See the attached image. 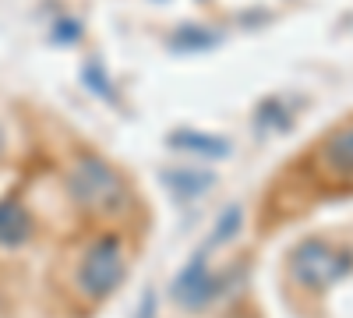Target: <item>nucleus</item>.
Instances as JSON below:
<instances>
[{
    "label": "nucleus",
    "mask_w": 353,
    "mask_h": 318,
    "mask_svg": "<svg viewBox=\"0 0 353 318\" xmlns=\"http://www.w3.org/2000/svg\"><path fill=\"white\" fill-rule=\"evenodd\" d=\"M68 195L74 198L78 209L96 212V216L124 212L128 201H131L124 177L106 159H99V156H81L71 166V173H68Z\"/></svg>",
    "instance_id": "f257e3e1"
},
{
    "label": "nucleus",
    "mask_w": 353,
    "mask_h": 318,
    "mask_svg": "<svg viewBox=\"0 0 353 318\" xmlns=\"http://www.w3.org/2000/svg\"><path fill=\"white\" fill-rule=\"evenodd\" d=\"M353 272V251L329 241H304L290 251V276L304 290H329L332 283Z\"/></svg>",
    "instance_id": "f03ea898"
},
{
    "label": "nucleus",
    "mask_w": 353,
    "mask_h": 318,
    "mask_svg": "<svg viewBox=\"0 0 353 318\" xmlns=\"http://www.w3.org/2000/svg\"><path fill=\"white\" fill-rule=\"evenodd\" d=\"M124 276H128V266H124L121 241H117V237H99L92 248L85 251V258H81L78 286L92 301H103V297H110L117 286L124 283Z\"/></svg>",
    "instance_id": "7ed1b4c3"
},
{
    "label": "nucleus",
    "mask_w": 353,
    "mask_h": 318,
    "mask_svg": "<svg viewBox=\"0 0 353 318\" xmlns=\"http://www.w3.org/2000/svg\"><path fill=\"white\" fill-rule=\"evenodd\" d=\"M205 258H209V251L201 248L191 262L181 269V276L173 279V297L181 301L188 311H198V308H205V304H212V301L219 297V290H226V276L209 272Z\"/></svg>",
    "instance_id": "20e7f679"
},
{
    "label": "nucleus",
    "mask_w": 353,
    "mask_h": 318,
    "mask_svg": "<svg viewBox=\"0 0 353 318\" xmlns=\"http://www.w3.org/2000/svg\"><path fill=\"white\" fill-rule=\"evenodd\" d=\"M28 234H32L28 209L18 198H4L0 201V248H18V244H25Z\"/></svg>",
    "instance_id": "39448f33"
},
{
    "label": "nucleus",
    "mask_w": 353,
    "mask_h": 318,
    "mask_svg": "<svg viewBox=\"0 0 353 318\" xmlns=\"http://www.w3.org/2000/svg\"><path fill=\"white\" fill-rule=\"evenodd\" d=\"M170 146L181 149V152H191V156H201V159H223V156H230V141L226 138L205 135V131H188V128L170 135Z\"/></svg>",
    "instance_id": "423d86ee"
},
{
    "label": "nucleus",
    "mask_w": 353,
    "mask_h": 318,
    "mask_svg": "<svg viewBox=\"0 0 353 318\" xmlns=\"http://www.w3.org/2000/svg\"><path fill=\"white\" fill-rule=\"evenodd\" d=\"M321 163L332 173H339V177H353V124L332 131L321 141Z\"/></svg>",
    "instance_id": "0eeeda50"
},
{
    "label": "nucleus",
    "mask_w": 353,
    "mask_h": 318,
    "mask_svg": "<svg viewBox=\"0 0 353 318\" xmlns=\"http://www.w3.org/2000/svg\"><path fill=\"white\" fill-rule=\"evenodd\" d=\"M163 184L176 198H198L216 184V173L198 170V166H191V170H163Z\"/></svg>",
    "instance_id": "6e6552de"
},
{
    "label": "nucleus",
    "mask_w": 353,
    "mask_h": 318,
    "mask_svg": "<svg viewBox=\"0 0 353 318\" xmlns=\"http://www.w3.org/2000/svg\"><path fill=\"white\" fill-rule=\"evenodd\" d=\"M173 50H212L219 43V32L212 28H201V25H184L173 32Z\"/></svg>",
    "instance_id": "1a4fd4ad"
},
{
    "label": "nucleus",
    "mask_w": 353,
    "mask_h": 318,
    "mask_svg": "<svg viewBox=\"0 0 353 318\" xmlns=\"http://www.w3.org/2000/svg\"><path fill=\"white\" fill-rule=\"evenodd\" d=\"M241 219H244V216H241V209H237V206H233L230 212H223V219H219V223H216V230H212V237L205 241V251H216L223 241H230V237L241 230Z\"/></svg>",
    "instance_id": "9d476101"
},
{
    "label": "nucleus",
    "mask_w": 353,
    "mask_h": 318,
    "mask_svg": "<svg viewBox=\"0 0 353 318\" xmlns=\"http://www.w3.org/2000/svg\"><path fill=\"white\" fill-rule=\"evenodd\" d=\"M258 124L261 128H272V131H286L290 128V117H286V110L279 106V99H265L258 106Z\"/></svg>",
    "instance_id": "9b49d317"
},
{
    "label": "nucleus",
    "mask_w": 353,
    "mask_h": 318,
    "mask_svg": "<svg viewBox=\"0 0 353 318\" xmlns=\"http://www.w3.org/2000/svg\"><path fill=\"white\" fill-rule=\"evenodd\" d=\"M233 318H244V315H233Z\"/></svg>",
    "instance_id": "f8f14e48"
}]
</instances>
